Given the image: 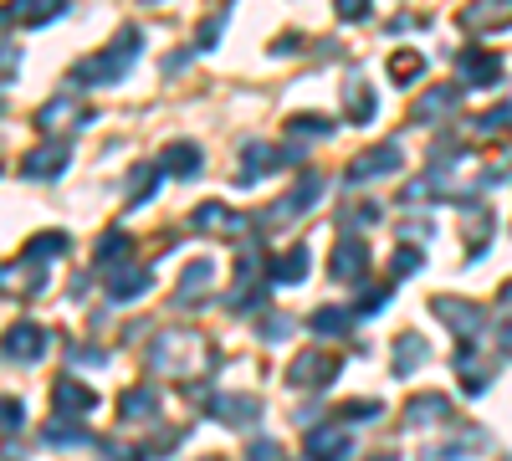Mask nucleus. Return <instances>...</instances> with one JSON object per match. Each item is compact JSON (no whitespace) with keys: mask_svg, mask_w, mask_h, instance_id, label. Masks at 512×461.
<instances>
[{"mask_svg":"<svg viewBox=\"0 0 512 461\" xmlns=\"http://www.w3.org/2000/svg\"><path fill=\"white\" fill-rule=\"evenodd\" d=\"M216 349H210V339L205 333H185V328H169V333H159V339L149 344V354H144V364L154 369V374H164V380H180V390L190 385L195 395H200V385L195 380H205L210 369H216ZM205 400V395H200Z\"/></svg>","mask_w":512,"mask_h":461,"instance_id":"nucleus-1","label":"nucleus"},{"mask_svg":"<svg viewBox=\"0 0 512 461\" xmlns=\"http://www.w3.org/2000/svg\"><path fill=\"white\" fill-rule=\"evenodd\" d=\"M139 52H144V31L139 26H118V36L108 41L103 52L82 57L72 67V82H77V88H113V82H123L128 72H134Z\"/></svg>","mask_w":512,"mask_h":461,"instance_id":"nucleus-2","label":"nucleus"},{"mask_svg":"<svg viewBox=\"0 0 512 461\" xmlns=\"http://www.w3.org/2000/svg\"><path fill=\"white\" fill-rule=\"evenodd\" d=\"M308 149H303V139H292L287 149H277V144H262V139H246L241 144V175H236V185H262L267 175H277L282 164H297Z\"/></svg>","mask_w":512,"mask_h":461,"instance_id":"nucleus-3","label":"nucleus"},{"mask_svg":"<svg viewBox=\"0 0 512 461\" xmlns=\"http://www.w3.org/2000/svg\"><path fill=\"white\" fill-rule=\"evenodd\" d=\"M318 200H323V175H313V170H308L303 180H297V185H292V190H287V195H282V200L272 205V211L251 216V221H256V231L267 236V231H282V226H292L297 216H308Z\"/></svg>","mask_w":512,"mask_h":461,"instance_id":"nucleus-4","label":"nucleus"},{"mask_svg":"<svg viewBox=\"0 0 512 461\" xmlns=\"http://www.w3.org/2000/svg\"><path fill=\"white\" fill-rule=\"evenodd\" d=\"M400 164H405V149H400V144H374V149H364V154L349 159L344 185H349V190H364V185H374V180L400 175Z\"/></svg>","mask_w":512,"mask_h":461,"instance_id":"nucleus-5","label":"nucleus"},{"mask_svg":"<svg viewBox=\"0 0 512 461\" xmlns=\"http://www.w3.org/2000/svg\"><path fill=\"white\" fill-rule=\"evenodd\" d=\"M338 380V354H328V349H303L292 364H287V385L292 390H328Z\"/></svg>","mask_w":512,"mask_h":461,"instance_id":"nucleus-6","label":"nucleus"},{"mask_svg":"<svg viewBox=\"0 0 512 461\" xmlns=\"http://www.w3.org/2000/svg\"><path fill=\"white\" fill-rule=\"evenodd\" d=\"M72 164V139L67 134H52L47 144H36L21 154V175L26 180H62V170Z\"/></svg>","mask_w":512,"mask_h":461,"instance_id":"nucleus-7","label":"nucleus"},{"mask_svg":"<svg viewBox=\"0 0 512 461\" xmlns=\"http://www.w3.org/2000/svg\"><path fill=\"white\" fill-rule=\"evenodd\" d=\"M431 313L456 333L461 344H477L482 328H487V313H482L477 303H466V298H431Z\"/></svg>","mask_w":512,"mask_h":461,"instance_id":"nucleus-8","label":"nucleus"},{"mask_svg":"<svg viewBox=\"0 0 512 461\" xmlns=\"http://www.w3.org/2000/svg\"><path fill=\"white\" fill-rule=\"evenodd\" d=\"M47 349H52V333L41 328V323H11L6 328V339H0V354L6 359H16V364H36V359H47Z\"/></svg>","mask_w":512,"mask_h":461,"instance_id":"nucleus-9","label":"nucleus"},{"mask_svg":"<svg viewBox=\"0 0 512 461\" xmlns=\"http://www.w3.org/2000/svg\"><path fill=\"white\" fill-rule=\"evenodd\" d=\"M88 118H93V108L82 103V98H72V93L62 98V93H57L52 103L36 108V129H41V134H72V129H82Z\"/></svg>","mask_w":512,"mask_h":461,"instance_id":"nucleus-10","label":"nucleus"},{"mask_svg":"<svg viewBox=\"0 0 512 461\" xmlns=\"http://www.w3.org/2000/svg\"><path fill=\"white\" fill-rule=\"evenodd\" d=\"M303 446H308V461H349L354 431H349V421H323L303 436Z\"/></svg>","mask_w":512,"mask_h":461,"instance_id":"nucleus-11","label":"nucleus"},{"mask_svg":"<svg viewBox=\"0 0 512 461\" xmlns=\"http://www.w3.org/2000/svg\"><path fill=\"white\" fill-rule=\"evenodd\" d=\"M472 36H497V31H512V0H466L461 16H456Z\"/></svg>","mask_w":512,"mask_h":461,"instance_id":"nucleus-12","label":"nucleus"},{"mask_svg":"<svg viewBox=\"0 0 512 461\" xmlns=\"http://www.w3.org/2000/svg\"><path fill=\"white\" fill-rule=\"evenodd\" d=\"M205 410H210V421L236 426V431L262 421V400H256V395H205Z\"/></svg>","mask_w":512,"mask_h":461,"instance_id":"nucleus-13","label":"nucleus"},{"mask_svg":"<svg viewBox=\"0 0 512 461\" xmlns=\"http://www.w3.org/2000/svg\"><path fill=\"white\" fill-rule=\"evenodd\" d=\"M103 287H108V298H113V303H139L144 292L154 287V272H149L144 262H123V267L103 272Z\"/></svg>","mask_w":512,"mask_h":461,"instance_id":"nucleus-14","label":"nucleus"},{"mask_svg":"<svg viewBox=\"0 0 512 461\" xmlns=\"http://www.w3.org/2000/svg\"><path fill=\"white\" fill-rule=\"evenodd\" d=\"M333 282H364L369 277V246L359 236H344L333 246V262H328Z\"/></svg>","mask_w":512,"mask_h":461,"instance_id":"nucleus-15","label":"nucleus"},{"mask_svg":"<svg viewBox=\"0 0 512 461\" xmlns=\"http://www.w3.org/2000/svg\"><path fill=\"white\" fill-rule=\"evenodd\" d=\"M47 287V267L41 262H26V257H16V262H0V292H6V298H31V292H41Z\"/></svg>","mask_w":512,"mask_h":461,"instance_id":"nucleus-16","label":"nucleus"},{"mask_svg":"<svg viewBox=\"0 0 512 461\" xmlns=\"http://www.w3.org/2000/svg\"><path fill=\"white\" fill-rule=\"evenodd\" d=\"M456 72L472 88H492V82H502V57L482 52V47H466V52H456Z\"/></svg>","mask_w":512,"mask_h":461,"instance_id":"nucleus-17","label":"nucleus"},{"mask_svg":"<svg viewBox=\"0 0 512 461\" xmlns=\"http://www.w3.org/2000/svg\"><path fill=\"white\" fill-rule=\"evenodd\" d=\"M456 108H461V88H456V82H436V88L410 108V118H415V123H441V118H451Z\"/></svg>","mask_w":512,"mask_h":461,"instance_id":"nucleus-18","label":"nucleus"},{"mask_svg":"<svg viewBox=\"0 0 512 461\" xmlns=\"http://www.w3.org/2000/svg\"><path fill=\"white\" fill-rule=\"evenodd\" d=\"M308 267H313V246L308 241H297V246H287L277 262H267V277H272V287H292V282H303L308 277Z\"/></svg>","mask_w":512,"mask_h":461,"instance_id":"nucleus-19","label":"nucleus"},{"mask_svg":"<svg viewBox=\"0 0 512 461\" xmlns=\"http://www.w3.org/2000/svg\"><path fill=\"white\" fill-rule=\"evenodd\" d=\"M118 421L139 426V421H159V390L154 385H128L118 400Z\"/></svg>","mask_w":512,"mask_h":461,"instance_id":"nucleus-20","label":"nucleus"},{"mask_svg":"<svg viewBox=\"0 0 512 461\" xmlns=\"http://www.w3.org/2000/svg\"><path fill=\"white\" fill-rule=\"evenodd\" d=\"M200 164H205V154H200L195 139H175V144L159 154V170H164V175H175V180H195V175H200Z\"/></svg>","mask_w":512,"mask_h":461,"instance_id":"nucleus-21","label":"nucleus"},{"mask_svg":"<svg viewBox=\"0 0 512 461\" xmlns=\"http://www.w3.org/2000/svg\"><path fill=\"white\" fill-rule=\"evenodd\" d=\"M216 282V262L210 257H195L185 272H180V287H175V308H200V292Z\"/></svg>","mask_w":512,"mask_h":461,"instance_id":"nucleus-22","label":"nucleus"},{"mask_svg":"<svg viewBox=\"0 0 512 461\" xmlns=\"http://www.w3.org/2000/svg\"><path fill=\"white\" fill-rule=\"evenodd\" d=\"M344 118L354 123V129H369V123L379 118V98H374V88L364 77H354L349 88H344Z\"/></svg>","mask_w":512,"mask_h":461,"instance_id":"nucleus-23","label":"nucleus"},{"mask_svg":"<svg viewBox=\"0 0 512 461\" xmlns=\"http://www.w3.org/2000/svg\"><path fill=\"white\" fill-rule=\"evenodd\" d=\"M241 221H246V216L226 211L221 200H205V205H195V211H190V226H195V231H231V236H241V231H246Z\"/></svg>","mask_w":512,"mask_h":461,"instance_id":"nucleus-24","label":"nucleus"},{"mask_svg":"<svg viewBox=\"0 0 512 461\" xmlns=\"http://www.w3.org/2000/svg\"><path fill=\"white\" fill-rule=\"evenodd\" d=\"M72 251V241H67V231H36L26 246H21V257L26 262H41V267H52V262H62Z\"/></svg>","mask_w":512,"mask_h":461,"instance_id":"nucleus-25","label":"nucleus"},{"mask_svg":"<svg viewBox=\"0 0 512 461\" xmlns=\"http://www.w3.org/2000/svg\"><path fill=\"white\" fill-rule=\"evenodd\" d=\"M93 405H98V395L82 385V380H57L52 385V410L57 415H88Z\"/></svg>","mask_w":512,"mask_h":461,"instance_id":"nucleus-26","label":"nucleus"},{"mask_svg":"<svg viewBox=\"0 0 512 461\" xmlns=\"http://www.w3.org/2000/svg\"><path fill=\"white\" fill-rule=\"evenodd\" d=\"M425 359H431V344H425L420 333H400V339H395V364H390L395 380H410Z\"/></svg>","mask_w":512,"mask_h":461,"instance_id":"nucleus-27","label":"nucleus"},{"mask_svg":"<svg viewBox=\"0 0 512 461\" xmlns=\"http://www.w3.org/2000/svg\"><path fill=\"white\" fill-rule=\"evenodd\" d=\"M93 257H98V272H113V267H123V262H134V236H128V231H108V236H98Z\"/></svg>","mask_w":512,"mask_h":461,"instance_id":"nucleus-28","label":"nucleus"},{"mask_svg":"<svg viewBox=\"0 0 512 461\" xmlns=\"http://www.w3.org/2000/svg\"><path fill=\"white\" fill-rule=\"evenodd\" d=\"M446 415H451V400H446V395H415V400L405 405L400 421H405V431H420L425 421H446Z\"/></svg>","mask_w":512,"mask_h":461,"instance_id":"nucleus-29","label":"nucleus"},{"mask_svg":"<svg viewBox=\"0 0 512 461\" xmlns=\"http://www.w3.org/2000/svg\"><path fill=\"white\" fill-rule=\"evenodd\" d=\"M67 11V0H11V16L16 26H47Z\"/></svg>","mask_w":512,"mask_h":461,"instance_id":"nucleus-30","label":"nucleus"},{"mask_svg":"<svg viewBox=\"0 0 512 461\" xmlns=\"http://www.w3.org/2000/svg\"><path fill=\"white\" fill-rule=\"evenodd\" d=\"M159 175H164V170H159V159H154V164H139V170L128 175V205H144V200L159 190Z\"/></svg>","mask_w":512,"mask_h":461,"instance_id":"nucleus-31","label":"nucleus"},{"mask_svg":"<svg viewBox=\"0 0 512 461\" xmlns=\"http://www.w3.org/2000/svg\"><path fill=\"white\" fill-rule=\"evenodd\" d=\"M349 323H354V313H349V308H318V313L308 318V328L318 333V339H333V333H349Z\"/></svg>","mask_w":512,"mask_h":461,"instance_id":"nucleus-32","label":"nucleus"},{"mask_svg":"<svg viewBox=\"0 0 512 461\" xmlns=\"http://www.w3.org/2000/svg\"><path fill=\"white\" fill-rule=\"evenodd\" d=\"M41 441H47V446H88L93 431H82V426H72V421H62V415H57L52 426H41Z\"/></svg>","mask_w":512,"mask_h":461,"instance_id":"nucleus-33","label":"nucleus"},{"mask_svg":"<svg viewBox=\"0 0 512 461\" xmlns=\"http://www.w3.org/2000/svg\"><path fill=\"white\" fill-rule=\"evenodd\" d=\"M420 72H425V57H420V52H410V47H405V52H395V57H390V82H400V88H405V82H415Z\"/></svg>","mask_w":512,"mask_h":461,"instance_id":"nucleus-34","label":"nucleus"},{"mask_svg":"<svg viewBox=\"0 0 512 461\" xmlns=\"http://www.w3.org/2000/svg\"><path fill=\"white\" fill-rule=\"evenodd\" d=\"M477 134H482V139H492V134H512V103L487 108V113L477 118Z\"/></svg>","mask_w":512,"mask_h":461,"instance_id":"nucleus-35","label":"nucleus"},{"mask_svg":"<svg viewBox=\"0 0 512 461\" xmlns=\"http://www.w3.org/2000/svg\"><path fill=\"white\" fill-rule=\"evenodd\" d=\"M26 426V405L16 395H0V436H16Z\"/></svg>","mask_w":512,"mask_h":461,"instance_id":"nucleus-36","label":"nucleus"},{"mask_svg":"<svg viewBox=\"0 0 512 461\" xmlns=\"http://www.w3.org/2000/svg\"><path fill=\"white\" fill-rule=\"evenodd\" d=\"M420 262H425V251L410 241V246H400L395 251V262H390V277H415L420 272Z\"/></svg>","mask_w":512,"mask_h":461,"instance_id":"nucleus-37","label":"nucleus"},{"mask_svg":"<svg viewBox=\"0 0 512 461\" xmlns=\"http://www.w3.org/2000/svg\"><path fill=\"white\" fill-rule=\"evenodd\" d=\"M328 129H333V123L318 118V113H297V118H287V134H292V139H303V134H318V139H323Z\"/></svg>","mask_w":512,"mask_h":461,"instance_id":"nucleus-38","label":"nucleus"},{"mask_svg":"<svg viewBox=\"0 0 512 461\" xmlns=\"http://www.w3.org/2000/svg\"><path fill=\"white\" fill-rule=\"evenodd\" d=\"M384 303H390V287H364L359 303H354V318H374Z\"/></svg>","mask_w":512,"mask_h":461,"instance_id":"nucleus-39","label":"nucleus"},{"mask_svg":"<svg viewBox=\"0 0 512 461\" xmlns=\"http://www.w3.org/2000/svg\"><path fill=\"white\" fill-rule=\"evenodd\" d=\"M246 461H282V446L267 441V436H251L246 441Z\"/></svg>","mask_w":512,"mask_h":461,"instance_id":"nucleus-40","label":"nucleus"},{"mask_svg":"<svg viewBox=\"0 0 512 461\" xmlns=\"http://www.w3.org/2000/svg\"><path fill=\"white\" fill-rule=\"evenodd\" d=\"M256 333H262V339H287V333H292V318L287 313H272V318H262V323H256Z\"/></svg>","mask_w":512,"mask_h":461,"instance_id":"nucleus-41","label":"nucleus"},{"mask_svg":"<svg viewBox=\"0 0 512 461\" xmlns=\"http://www.w3.org/2000/svg\"><path fill=\"white\" fill-rule=\"evenodd\" d=\"M221 31H226V11H210V16H205V26H200V47L210 52V47L221 41Z\"/></svg>","mask_w":512,"mask_h":461,"instance_id":"nucleus-42","label":"nucleus"},{"mask_svg":"<svg viewBox=\"0 0 512 461\" xmlns=\"http://www.w3.org/2000/svg\"><path fill=\"white\" fill-rule=\"evenodd\" d=\"M338 21H369V0H333Z\"/></svg>","mask_w":512,"mask_h":461,"instance_id":"nucleus-43","label":"nucleus"},{"mask_svg":"<svg viewBox=\"0 0 512 461\" xmlns=\"http://www.w3.org/2000/svg\"><path fill=\"white\" fill-rule=\"evenodd\" d=\"M487 236H492V216H487V211H477V236H466L472 257H482V251H487Z\"/></svg>","mask_w":512,"mask_h":461,"instance_id":"nucleus-44","label":"nucleus"},{"mask_svg":"<svg viewBox=\"0 0 512 461\" xmlns=\"http://www.w3.org/2000/svg\"><path fill=\"white\" fill-rule=\"evenodd\" d=\"M16 57H21V52L11 47V41H6V47H0V77H16V67H21Z\"/></svg>","mask_w":512,"mask_h":461,"instance_id":"nucleus-45","label":"nucleus"},{"mask_svg":"<svg viewBox=\"0 0 512 461\" xmlns=\"http://www.w3.org/2000/svg\"><path fill=\"white\" fill-rule=\"evenodd\" d=\"M497 344H502V359H512V318L497 323Z\"/></svg>","mask_w":512,"mask_h":461,"instance_id":"nucleus-46","label":"nucleus"},{"mask_svg":"<svg viewBox=\"0 0 512 461\" xmlns=\"http://www.w3.org/2000/svg\"><path fill=\"white\" fill-rule=\"evenodd\" d=\"M190 62V52H169V62H164V72H180Z\"/></svg>","mask_w":512,"mask_h":461,"instance_id":"nucleus-47","label":"nucleus"},{"mask_svg":"<svg viewBox=\"0 0 512 461\" xmlns=\"http://www.w3.org/2000/svg\"><path fill=\"white\" fill-rule=\"evenodd\" d=\"M6 26H16V16H11V6H0V31Z\"/></svg>","mask_w":512,"mask_h":461,"instance_id":"nucleus-48","label":"nucleus"},{"mask_svg":"<svg viewBox=\"0 0 512 461\" xmlns=\"http://www.w3.org/2000/svg\"><path fill=\"white\" fill-rule=\"evenodd\" d=\"M502 308H512V282L502 287Z\"/></svg>","mask_w":512,"mask_h":461,"instance_id":"nucleus-49","label":"nucleus"},{"mask_svg":"<svg viewBox=\"0 0 512 461\" xmlns=\"http://www.w3.org/2000/svg\"><path fill=\"white\" fill-rule=\"evenodd\" d=\"M369 461H400L395 451H379V456H369Z\"/></svg>","mask_w":512,"mask_h":461,"instance_id":"nucleus-50","label":"nucleus"},{"mask_svg":"<svg viewBox=\"0 0 512 461\" xmlns=\"http://www.w3.org/2000/svg\"><path fill=\"white\" fill-rule=\"evenodd\" d=\"M144 6H159V0H144Z\"/></svg>","mask_w":512,"mask_h":461,"instance_id":"nucleus-51","label":"nucleus"},{"mask_svg":"<svg viewBox=\"0 0 512 461\" xmlns=\"http://www.w3.org/2000/svg\"><path fill=\"white\" fill-rule=\"evenodd\" d=\"M205 461H221V456H205Z\"/></svg>","mask_w":512,"mask_h":461,"instance_id":"nucleus-52","label":"nucleus"}]
</instances>
